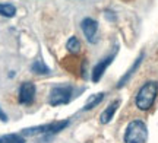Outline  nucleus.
Here are the masks:
<instances>
[{"instance_id":"nucleus-16","label":"nucleus","mask_w":158,"mask_h":143,"mask_svg":"<svg viewBox=\"0 0 158 143\" xmlns=\"http://www.w3.org/2000/svg\"><path fill=\"white\" fill-rule=\"evenodd\" d=\"M0 121H3V123L7 121V115H6V113L2 109V107H0Z\"/></svg>"},{"instance_id":"nucleus-7","label":"nucleus","mask_w":158,"mask_h":143,"mask_svg":"<svg viewBox=\"0 0 158 143\" xmlns=\"http://www.w3.org/2000/svg\"><path fill=\"white\" fill-rule=\"evenodd\" d=\"M118 105H120V101H113L107 108L102 111L101 117H100V121H101L102 124H107V123L111 121V118L114 117V114H116V111H117V108H118Z\"/></svg>"},{"instance_id":"nucleus-9","label":"nucleus","mask_w":158,"mask_h":143,"mask_svg":"<svg viewBox=\"0 0 158 143\" xmlns=\"http://www.w3.org/2000/svg\"><path fill=\"white\" fill-rule=\"evenodd\" d=\"M70 124L69 120H62V121H56V123H50V124H45V134H54L64 130L66 127Z\"/></svg>"},{"instance_id":"nucleus-11","label":"nucleus","mask_w":158,"mask_h":143,"mask_svg":"<svg viewBox=\"0 0 158 143\" xmlns=\"http://www.w3.org/2000/svg\"><path fill=\"white\" fill-rule=\"evenodd\" d=\"M31 70L37 74H47L50 73V69H48V66L43 62V60H35L32 66H31Z\"/></svg>"},{"instance_id":"nucleus-3","label":"nucleus","mask_w":158,"mask_h":143,"mask_svg":"<svg viewBox=\"0 0 158 143\" xmlns=\"http://www.w3.org/2000/svg\"><path fill=\"white\" fill-rule=\"evenodd\" d=\"M72 95H73V88L72 86L69 85L56 86V88L51 89L48 102L53 107H59V105H63V104H68L70 101Z\"/></svg>"},{"instance_id":"nucleus-10","label":"nucleus","mask_w":158,"mask_h":143,"mask_svg":"<svg viewBox=\"0 0 158 143\" xmlns=\"http://www.w3.org/2000/svg\"><path fill=\"white\" fill-rule=\"evenodd\" d=\"M104 92H100V93H97V95H92V97L86 101V104L84 105V111H89V109H92V108H95L98 104L101 102L102 99H104Z\"/></svg>"},{"instance_id":"nucleus-13","label":"nucleus","mask_w":158,"mask_h":143,"mask_svg":"<svg viewBox=\"0 0 158 143\" xmlns=\"http://www.w3.org/2000/svg\"><path fill=\"white\" fill-rule=\"evenodd\" d=\"M0 143H25V139L21 134H5V136H0Z\"/></svg>"},{"instance_id":"nucleus-15","label":"nucleus","mask_w":158,"mask_h":143,"mask_svg":"<svg viewBox=\"0 0 158 143\" xmlns=\"http://www.w3.org/2000/svg\"><path fill=\"white\" fill-rule=\"evenodd\" d=\"M106 18H107L108 21H116V15L111 10H106Z\"/></svg>"},{"instance_id":"nucleus-4","label":"nucleus","mask_w":158,"mask_h":143,"mask_svg":"<svg viewBox=\"0 0 158 143\" xmlns=\"http://www.w3.org/2000/svg\"><path fill=\"white\" fill-rule=\"evenodd\" d=\"M35 85L32 82H23L21 88H19V95H18V101L22 105H29L34 102L35 98Z\"/></svg>"},{"instance_id":"nucleus-5","label":"nucleus","mask_w":158,"mask_h":143,"mask_svg":"<svg viewBox=\"0 0 158 143\" xmlns=\"http://www.w3.org/2000/svg\"><path fill=\"white\" fill-rule=\"evenodd\" d=\"M81 28H82V32L86 37V40L91 41V42H95V35L97 31H98V22L92 18H85L84 21L81 22Z\"/></svg>"},{"instance_id":"nucleus-2","label":"nucleus","mask_w":158,"mask_h":143,"mask_svg":"<svg viewBox=\"0 0 158 143\" xmlns=\"http://www.w3.org/2000/svg\"><path fill=\"white\" fill-rule=\"evenodd\" d=\"M148 139L147 124L142 120L130 121L126 127L124 133V142L126 143H145Z\"/></svg>"},{"instance_id":"nucleus-6","label":"nucleus","mask_w":158,"mask_h":143,"mask_svg":"<svg viewBox=\"0 0 158 143\" xmlns=\"http://www.w3.org/2000/svg\"><path fill=\"white\" fill-rule=\"evenodd\" d=\"M113 58H114V54H110V56L104 57L101 62H98V63L94 66V69H92V80H94V82H98V80L101 79L104 72H106L107 67L111 64Z\"/></svg>"},{"instance_id":"nucleus-14","label":"nucleus","mask_w":158,"mask_h":143,"mask_svg":"<svg viewBox=\"0 0 158 143\" xmlns=\"http://www.w3.org/2000/svg\"><path fill=\"white\" fill-rule=\"evenodd\" d=\"M66 48H68L69 53H72V54H76V53L81 51V41H79L76 37H70V38L68 40Z\"/></svg>"},{"instance_id":"nucleus-1","label":"nucleus","mask_w":158,"mask_h":143,"mask_svg":"<svg viewBox=\"0 0 158 143\" xmlns=\"http://www.w3.org/2000/svg\"><path fill=\"white\" fill-rule=\"evenodd\" d=\"M158 95V83L155 80H149L141 86L135 98L136 107L141 111H148L155 102V98Z\"/></svg>"},{"instance_id":"nucleus-12","label":"nucleus","mask_w":158,"mask_h":143,"mask_svg":"<svg viewBox=\"0 0 158 143\" xmlns=\"http://www.w3.org/2000/svg\"><path fill=\"white\" fill-rule=\"evenodd\" d=\"M0 15L5 18H13L16 15V7L9 3H0Z\"/></svg>"},{"instance_id":"nucleus-8","label":"nucleus","mask_w":158,"mask_h":143,"mask_svg":"<svg viewBox=\"0 0 158 143\" xmlns=\"http://www.w3.org/2000/svg\"><path fill=\"white\" fill-rule=\"evenodd\" d=\"M142 58H143V54H141L139 57L136 58V62H135V63H133V64H132V67H130V69L127 70V72H126V74H124V76H123V77H122V79L118 80L117 88H123V86L126 85V82H127V80H129L130 77L133 76V73H135L136 70H138V67L141 66V63H142Z\"/></svg>"}]
</instances>
